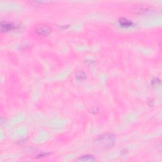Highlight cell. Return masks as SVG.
I'll return each mask as SVG.
<instances>
[{
	"label": "cell",
	"mask_w": 162,
	"mask_h": 162,
	"mask_svg": "<svg viewBox=\"0 0 162 162\" xmlns=\"http://www.w3.org/2000/svg\"><path fill=\"white\" fill-rule=\"evenodd\" d=\"M17 26L15 25L13 23L2 22L1 24V29L2 32H8L17 29Z\"/></svg>",
	"instance_id": "cell-3"
},
{
	"label": "cell",
	"mask_w": 162,
	"mask_h": 162,
	"mask_svg": "<svg viewBox=\"0 0 162 162\" xmlns=\"http://www.w3.org/2000/svg\"><path fill=\"white\" fill-rule=\"evenodd\" d=\"M160 84V81L157 79H155L151 81V84L153 86H157L158 84Z\"/></svg>",
	"instance_id": "cell-7"
},
{
	"label": "cell",
	"mask_w": 162,
	"mask_h": 162,
	"mask_svg": "<svg viewBox=\"0 0 162 162\" xmlns=\"http://www.w3.org/2000/svg\"><path fill=\"white\" fill-rule=\"evenodd\" d=\"M77 161H84V162H94L96 161V159L95 158L93 155L91 154H86L83 155L82 157H79L77 159Z\"/></svg>",
	"instance_id": "cell-4"
},
{
	"label": "cell",
	"mask_w": 162,
	"mask_h": 162,
	"mask_svg": "<svg viewBox=\"0 0 162 162\" xmlns=\"http://www.w3.org/2000/svg\"><path fill=\"white\" fill-rule=\"evenodd\" d=\"M118 22L120 26L123 27H129L132 26L133 24V22L129 20V19H125L124 17L121 18V19L118 20Z\"/></svg>",
	"instance_id": "cell-5"
},
{
	"label": "cell",
	"mask_w": 162,
	"mask_h": 162,
	"mask_svg": "<svg viewBox=\"0 0 162 162\" xmlns=\"http://www.w3.org/2000/svg\"><path fill=\"white\" fill-rule=\"evenodd\" d=\"M86 78V75L85 74L84 72H83L82 71L77 72L75 74V79L79 81H82L84 79H85Z\"/></svg>",
	"instance_id": "cell-6"
},
{
	"label": "cell",
	"mask_w": 162,
	"mask_h": 162,
	"mask_svg": "<svg viewBox=\"0 0 162 162\" xmlns=\"http://www.w3.org/2000/svg\"><path fill=\"white\" fill-rule=\"evenodd\" d=\"M115 141V136L111 133H106L97 137L94 142V146L99 149H107L112 148Z\"/></svg>",
	"instance_id": "cell-1"
},
{
	"label": "cell",
	"mask_w": 162,
	"mask_h": 162,
	"mask_svg": "<svg viewBox=\"0 0 162 162\" xmlns=\"http://www.w3.org/2000/svg\"><path fill=\"white\" fill-rule=\"evenodd\" d=\"M35 32L39 35H47L51 32V29L50 26L47 25L41 24L38 25L36 27H35Z\"/></svg>",
	"instance_id": "cell-2"
}]
</instances>
